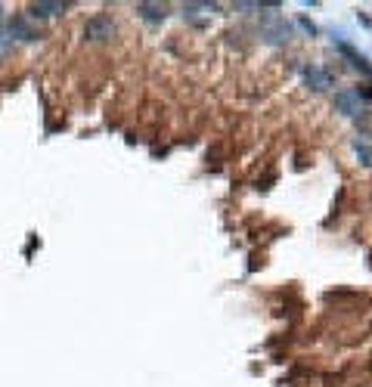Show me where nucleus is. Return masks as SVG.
<instances>
[{
    "label": "nucleus",
    "mask_w": 372,
    "mask_h": 387,
    "mask_svg": "<svg viewBox=\"0 0 372 387\" xmlns=\"http://www.w3.org/2000/svg\"><path fill=\"white\" fill-rule=\"evenodd\" d=\"M112 34H115V22H112V16H106V13H96V16L87 19V25H84L87 41L100 43V41H109Z\"/></svg>",
    "instance_id": "1"
},
{
    "label": "nucleus",
    "mask_w": 372,
    "mask_h": 387,
    "mask_svg": "<svg viewBox=\"0 0 372 387\" xmlns=\"http://www.w3.org/2000/svg\"><path fill=\"white\" fill-rule=\"evenodd\" d=\"M264 19L270 22V25L264 28V34H260L267 43H273V47H279V43H286L288 37H292V25H288V22H282V19L277 16V13H267Z\"/></svg>",
    "instance_id": "2"
},
{
    "label": "nucleus",
    "mask_w": 372,
    "mask_h": 387,
    "mask_svg": "<svg viewBox=\"0 0 372 387\" xmlns=\"http://www.w3.org/2000/svg\"><path fill=\"white\" fill-rule=\"evenodd\" d=\"M304 81H307L310 90L323 93V90H329V87H332L335 78H332L329 69H323V65H307V69H304Z\"/></svg>",
    "instance_id": "3"
},
{
    "label": "nucleus",
    "mask_w": 372,
    "mask_h": 387,
    "mask_svg": "<svg viewBox=\"0 0 372 387\" xmlns=\"http://www.w3.org/2000/svg\"><path fill=\"white\" fill-rule=\"evenodd\" d=\"M363 106V100H360V93L357 90H341V93H335V109L341 111V115H357Z\"/></svg>",
    "instance_id": "4"
},
{
    "label": "nucleus",
    "mask_w": 372,
    "mask_h": 387,
    "mask_svg": "<svg viewBox=\"0 0 372 387\" xmlns=\"http://www.w3.org/2000/svg\"><path fill=\"white\" fill-rule=\"evenodd\" d=\"M338 53H341V56H347V59H351V65H354V69H360L363 74H369V78H372V65L366 62V56H363V53H357V50L351 47V43L338 41Z\"/></svg>",
    "instance_id": "5"
},
{
    "label": "nucleus",
    "mask_w": 372,
    "mask_h": 387,
    "mask_svg": "<svg viewBox=\"0 0 372 387\" xmlns=\"http://www.w3.org/2000/svg\"><path fill=\"white\" fill-rule=\"evenodd\" d=\"M69 10V4H32L28 6V13H32L34 19H47V16H59V13Z\"/></svg>",
    "instance_id": "6"
},
{
    "label": "nucleus",
    "mask_w": 372,
    "mask_h": 387,
    "mask_svg": "<svg viewBox=\"0 0 372 387\" xmlns=\"http://www.w3.org/2000/svg\"><path fill=\"white\" fill-rule=\"evenodd\" d=\"M137 13L143 19H149V22H161V19L168 16V10H165V6H159V4H140Z\"/></svg>",
    "instance_id": "7"
},
{
    "label": "nucleus",
    "mask_w": 372,
    "mask_h": 387,
    "mask_svg": "<svg viewBox=\"0 0 372 387\" xmlns=\"http://www.w3.org/2000/svg\"><path fill=\"white\" fill-rule=\"evenodd\" d=\"M10 32H13V34H19L22 41H37V37H41V34L34 32V28H28L22 19H13V22H10Z\"/></svg>",
    "instance_id": "8"
},
{
    "label": "nucleus",
    "mask_w": 372,
    "mask_h": 387,
    "mask_svg": "<svg viewBox=\"0 0 372 387\" xmlns=\"http://www.w3.org/2000/svg\"><path fill=\"white\" fill-rule=\"evenodd\" d=\"M10 50H13V43L6 41V37H0V59H4L6 53H10Z\"/></svg>",
    "instance_id": "9"
}]
</instances>
